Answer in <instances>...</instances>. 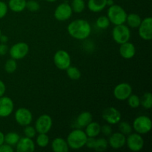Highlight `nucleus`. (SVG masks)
<instances>
[{
    "label": "nucleus",
    "instance_id": "obj_1",
    "mask_svg": "<svg viewBox=\"0 0 152 152\" xmlns=\"http://www.w3.org/2000/svg\"><path fill=\"white\" fill-rule=\"evenodd\" d=\"M68 34L77 40H85L91 34V26L87 20L77 19L72 21L67 27Z\"/></svg>",
    "mask_w": 152,
    "mask_h": 152
},
{
    "label": "nucleus",
    "instance_id": "obj_2",
    "mask_svg": "<svg viewBox=\"0 0 152 152\" xmlns=\"http://www.w3.org/2000/svg\"><path fill=\"white\" fill-rule=\"evenodd\" d=\"M87 138L88 137L85 131L80 129H76L70 132L67 137L66 141L69 148L78 150L86 145Z\"/></svg>",
    "mask_w": 152,
    "mask_h": 152
},
{
    "label": "nucleus",
    "instance_id": "obj_3",
    "mask_svg": "<svg viewBox=\"0 0 152 152\" xmlns=\"http://www.w3.org/2000/svg\"><path fill=\"white\" fill-rule=\"evenodd\" d=\"M128 13L122 6L119 4H113L110 6L107 11V16L110 22L114 25L126 23Z\"/></svg>",
    "mask_w": 152,
    "mask_h": 152
},
{
    "label": "nucleus",
    "instance_id": "obj_4",
    "mask_svg": "<svg viewBox=\"0 0 152 152\" xmlns=\"http://www.w3.org/2000/svg\"><path fill=\"white\" fill-rule=\"evenodd\" d=\"M112 37L114 41L119 45L129 42L131 38L130 28L125 24L115 25L112 30Z\"/></svg>",
    "mask_w": 152,
    "mask_h": 152
},
{
    "label": "nucleus",
    "instance_id": "obj_5",
    "mask_svg": "<svg viewBox=\"0 0 152 152\" xmlns=\"http://www.w3.org/2000/svg\"><path fill=\"white\" fill-rule=\"evenodd\" d=\"M132 128L136 133L140 134H146L152 128V121L151 118L147 116H139L134 119L132 124Z\"/></svg>",
    "mask_w": 152,
    "mask_h": 152
},
{
    "label": "nucleus",
    "instance_id": "obj_6",
    "mask_svg": "<svg viewBox=\"0 0 152 152\" xmlns=\"http://www.w3.org/2000/svg\"><path fill=\"white\" fill-rule=\"evenodd\" d=\"M53 63L59 70H66L71 64V58L69 53L65 50H59L54 53Z\"/></svg>",
    "mask_w": 152,
    "mask_h": 152
},
{
    "label": "nucleus",
    "instance_id": "obj_7",
    "mask_svg": "<svg viewBox=\"0 0 152 152\" xmlns=\"http://www.w3.org/2000/svg\"><path fill=\"white\" fill-rule=\"evenodd\" d=\"M10 56L15 60L24 59L29 53V45L26 42H20L13 45L8 50Z\"/></svg>",
    "mask_w": 152,
    "mask_h": 152
},
{
    "label": "nucleus",
    "instance_id": "obj_8",
    "mask_svg": "<svg viewBox=\"0 0 152 152\" xmlns=\"http://www.w3.org/2000/svg\"><path fill=\"white\" fill-rule=\"evenodd\" d=\"M53 126V120L48 114H42L35 122L36 131L38 134H48Z\"/></svg>",
    "mask_w": 152,
    "mask_h": 152
},
{
    "label": "nucleus",
    "instance_id": "obj_9",
    "mask_svg": "<svg viewBox=\"0 0 152 152\" xmlns=\"http://www.w3.org/2000/svg\"><path fill=\"white\" fill-rule=\"evenodd\" d=\"M126 145L132 151H140L144 147V140L142 135L140 134L131 133L126 137Z\"/></svg>",
    "mask_w": 152,
    "mask_h": 152
},
{
    "label": "nucleus",
    "instance_id": "obj_10",
    "mask_svg": "<svg viewBox=\"0 0 152 152\" xmlns=\"http://www.w3.org/2000/svg\"><path fill=\"white\" fill-rule=\"evenodd\" d=\"M72 13L73 10L71 7V4L67 2H63L59 4L56 7L53 16L57 21L64 22V21L69 19L72 16Z\"/></svg>",
    "mask_w": 152,
    "mask_h": 152
},
{
    "label": "nucleus",
    "instance_id": "obj_11",
    "mask_svg": "<svg viewBox=\"0 0 152 152\" xmlns=\"http://www.w3.org/2000/svg\"><path fill=\"white\" fill-rule=\"evenodd\" d=\"M132 91L133 89L130 84L127 83H122L115 86L113 94L117 100L124 101L127 100L129 96L132 94Z\"/></svg>",
    "mask_w": 152,
    "mask_h": 152
},
{
    "label": "nucleus",
    "instance_id": "obj_12",
    "mask_svg": "<svg viewBox=\"0 0 152 152\" xmlns=\"http://www.w3.org/2000/svg\"><path fill=\"white\" fill-rule=\"evenodd\" d=\"M15 120L21 126H26L31 125L33 121V114L31 111L27 108H19L14 114Z\"/></svg>",
    "mask_w": 152,
    "mask_h": 152
},
{
    "label": "nucleus",
    "instance_id": "obj_13",
    "mask_svg": "<svg viewBox=\"0 0 152 152\" xmlns=\"http://www.w3.org/2000/svg\"><path fill=\"white\" fill-rule=\"evenodd\" d=\"M138 34L140 38L145 41H150L152 39V18L148 17L142 19L138 27Z\"/></svg>",
    "mask_w": 152,
    "mask_h": 152
},
{
    "label": "nucleus",
    "instance_id": "obj_14",
    "mask_svg": "<svg viewBox=\"0 0 152 152\" xmlns=\"http://www.w3.org/2000/svg\"><path fill=\"white\" fill-rule=\"evenodd\" d=\"M102 119L109 125H115L121 121L122 115L120 111L114 107L105 108L102 114Z\"/></svg>",
    "mask_w": 152,
    "mask_h": 152
},
{
    "label": "nucleus",
    "instance_id": "obj_15",
    "mask_svg": "<svg viewBox=\"0 0 152 152\" xmlns=\"http://www.w3.org/2000/svg\"><path fill=\"white\" fill-rule=\"evenodd\" d=\"M14 103L9 96H2L0 97V117H7L13 113Z\"/></svg>",
    "mask_w": 152,
    "mask_h": 152
},
{
    "label": "nucleus",
    "instance_id": "obj_16",
    "mask_svg": "<svg viewBox=\"0 0 152 152\" xmlns=\"http://www.w3.org/2000/svg\"><path fill=\"white\" fill-rule=\"evenodd\" d=\"M108 146L114 149H120L126 145V136L120 132L111 134L108 140Z\"/></svg>",
    "mask_w": 152,
    "mask_h": 152
},
{
    "label": "nucleus",
    "instance_id": "obj_17",
    "mask_svg": "<svg viewBox=\"0 0 152 152\" xmlns=\"http://www.w3.org/2000/svg\"><path fill=\"white\" fill-rule=\"evenodd\" d=\"M36 145L31 138L24 137H20L16 145V150L17 152H33L35 151Z\"/></svg>",
    "mask_w": 152,
    "mask_h": 152
},
{
    "label": "nucleus",
    "instance_id": "obj_18",
    "mask_svg": "<svg viewBox=\"0 0 152 152\" xmlns=\"http://www.w3.org/2000/svg\"><path fill=\"white\" fill-rule=\"evenodd\" d=\"M119 53L121 57L125 59H131L136 54V48L134 45L130 42H126L120 45Z\"/></svg>",
    "mask_w": 152,
    "mask_h": 152
},
{
    "label": "nucleus",
    "instance_id": "obj_19",
    "mask_svg": "<svg viewBox=\"0 0 152 152\" xmlns=\"http://www.w3.org/2000/svg\"><path fill=\"white\" fill-rule=\"evenodd\" d=\"M51 148L54 152H68L69 150L66 140L62 137H56L53 140Z\"/></svg>",
    "mask_w": 152,
    "mask_h": 152
},
{
    "label": "nucleus",
    "instance_id": "obj_20",
    "mask_svg": "<svg viewBox=\"0 0 152 152\" xmlns=\"http://www.w3.org/2000/svg\"><path fill=\"white\" fill-rule=\"evenodd\" d=\"M93 121V115L89 111H83L77 117L76 123L79 128H86L91 122Z\"/></svg>",
    "mask_w": 152,
    "mask_h": 152
},
{
    "label": "nucleus",
    "instance_id": "obj_21",
    "mask_svg": "<svg viewBox=\"0 0 152 152\" xmlns=\"http://www.w3.org/2000/svg\"><path fill=\"white\" fill-rule=\"evenodd\" d=\"M107 0H88V8L93 13H99L102 11L106 7Z\"/></svg>",
    "mask_w": 152,
    "mask_h": 152
},
{
    "label": "nucleus",
    "instance_id": "obj_22",
    "mask_svg": "<svg viewBox=\"0 0 152 152\" xmlns=\"http://www.w3.org/2000/svg\"><path fill=\"white\" fill-rule=\"evenodd\" d=\"M101 126L96 122H91L86 127L85 132L88 137H96L100 134Z\"/></svg>",
    "mask_w": 152,
    "mask_h": 152
},
{
    "label": "nucleus",
    "instance_id": "obj_23",
    "mask_svg": "<svg viewBox=\"0 0 152 152\" xmlns=\"http://www.w3.org/2000/svg\"><path fill=\"white\" fill-rule=\"evenodd\" d=\"M26 0H9L8 8L15 13H20L26 8Z\"/></svg>",
    "mask_w": 152,
    "mask_h": 152
},
{
    "label": "nucleus",
    "instance_id": "obj_24",
    "mask_svg": "<svg viewBox=\"0 0 152 152\" xmlns=\"http://www.w3.org/2000/svg\"><path fill=\"white\" fill-rule=\"evenodd\" d=\"M142 22L140 16L137 13H132L127 15L126 22L127 23L128 27L131 28H138Z\"/></svg>",
    "mask_w": 152,
    "mask_h": 152
},
{
    "label": "nucleus",
    "instance_id": "obj_25",
    "mask_svg": "<svg viewBox=\"0 0 152 152\" xmlns=\"http://www.w3.org/2000/svg\"><path fill=\"white\" fill-rule=\"evenodd\" d=\"M20 139L19 134L16 132H8L4 135V142L10 145H16Z\"/></svg>",
    "mask_w": 152,
    "mask_h": 152
},
{
    "label": "nucleus",
    "instance_id": "obj_26",
    "mask_svg": "<svg viewBox=\"0 0 152 152\" xmlns=\"http://www.w3.org/2000/svg\"><path fill=\"white\" fill-rule=\"evenodd\" d=\"M71 7L73 12L80 13L86 9V1L85 0H72Z\"/></svg>",
    "mask_w": 152,
    "mask_h": 152
},
{
    "label": "nucleus",
    "instance_id": "obj_27",
    "mask_svg": "<svg viewBox=\"0 0 152 152\" xmlns=\"http://www.w3.org/2000/svg\"><path fill=\"white\" fill-rule=\"evenodd\" d=\"M68 77L72 80H78L81 77V71L78 68L74 66H69L66 70Z\"/></svg>",
    "mask_w": 152,
    "mask_h": 152
},
{
    "label": "nucleus",
    "instance_id": "obj_28",
    "mask_svg": "<svg viewBox=\"0 0 152 152\" xmlns=\"http://www.w3.org/2000/svg\"><path fill=\"white\" fill-rule=\"evenodd\" d=\"M140 105L145 109H151L152 107V94L150 92L144 94L140 98Z\"/></svg>",
    "mask_w": 152,
    "mask_h": 152
},
{
    "label": "nucleus",
    "instance_id": "obj_29",
    "mask_svg": "<svg viewBox=\"0 0 152 152\" xmlns=\"http://www.w3.org/2000/svg\"><path fill=\"white\" fill-rule=\"evenodd\" d=\"M108 140L105 138H98L96 139V142L94 149L98 152H103L108 148Z\"/></svg>",
    "mask_w": 152,
    "mask_h": 152
},
{
    "label": "nucleus",
    "instance_id": "obj_30",
    "mask_svg": "<svg viewBox=\"0 0 152 152\" xmlns=\"http://www.w3.org/2000/svg\"><path fill=\"white\" fill-rule=\"evenodd\" d=\"M50 139L47 134H39L36 139V143L40 148H45L48 145Z\"/></svg>",
    "mask_w": 152,
    "mask_h": 152
},
{
    "label": "nucleus",
    "instance_id": "obj_31",
    "mask_svg": "<svg viewBox=\"0 0 152 152\" xmlns=\"http://www.w3.org/2000/svg\"><path fill=\"white\" fill-rule=\"evenodd\" d=\"M118 128L120 133L126 135V136H128V135L130 134L131 133H132V131H133L132 126H131V125L126 121L119 122Z\"/></svg>",
    "mask_w": 152,
    "mask_h": 152
},
{
    "label": "nucleus",
    "instance_id": "obj_32",
    "mask_svg": "<svg viewBox=\"0 0 152 152\" xmlns=\"http://www.w3.org/2000/svg\"><path fill=\"white\" fill-rule=\"evenodd\" d=\"M17 69V63H16V60L13 59H9L6 61L5 64H4V71L7 73V74H13Z\"/></svg>",
    "mask_w": 152,
    "mask_h": 152
},
{
    "label": "nucleus",
    "instance_id": "obj_33",
    "mask_svg": "<svg viewBox=\"0 0 152 152\" xmlns=\"http://www.w3.org/2000/svg\"><path fill=\"white\" fill-rule=\"evenodd\" d=\"M110 24H111V22H110L109 19H108L107 16H99L96 20V27L100 28V29H107L109 27Z\"/></svg>",
    "mask_w": 152,
    "mask_h": 152
},
{
    "label": "nucleus",
    "instance_id": "obj_34",
    "mask_svg": "<svg viewBox=\"0 0 152 152\" xmlns=\"http://www.w3.org/2000/svg\"><path fill=\"white\" fill-rule=\"evenodd\" d=\"M128 105L132 108H137L140 106V97L136 94H131L127 99Z\"/></svg>",
    "mask_w": 152,
    "mask_h": 152
},
{
    "label": "nucleus",
    "instance_id": "obj_35",
    "mask_svg": "<svg viewBox=\"0 0 152 152\" xmlns=\"http://www.w3.org/2000/svg\"><path fill=\"white\" fill-rule=\"evenodd\" d=\"M26 8L31 12H37L39 10L40 5L36 0H29L26 2Z\"/></svg>",
    "mask_w": 152,
    "mask_h": 152
},
{
    "label": "nucleus",
    "instance_id": "obj_36",
    "mask_svg": "<svg viewBox=\"0 0 152 152\" xmlns=\"http://www.w3.org/2000/svg\"><path fill=\"white\" fill-rule=\"evenodd\" d=\"M37 133V131H36L35 128H34V126H30V125L25 126V129H24V134H25V136L27 137L33 139V138L36 137Z\"/></svg>",
    "mask_w": 152,
    "mask_h": 152
},
{
    "label": "nucleus",
    "instance_id": "obj_37",
    "mask_svg": "<svg viewBox=\"0 0 152 152\" xmlns=\"http://www.w3.org/2000/svg\"><path fill=\"white\" fill-rule=\"evenodd\" d=\"M8 11V6L4 1H0V19H3L7 15Z\"/></svg>",
    "mask_w": 152,
    "mask_h": 152
},
{
    "label": "nucleus",
    "instance_id": "obj_38",
    "mask_svg": "<svg viewBox=\"0 0 152 152\" xmlns=\"http://www.w3.org/2000/svg\"><path fill=\"white\" fill-rule=\"evenodd\" d=\"M100 133H102L105 136H110L112 134V128L109 124L104 125V126H101Z\"/></svg>",
    "mask_w": 152,
    "mask_h": 152
},
{
    "label": "nucleus",
    "instance_id": "obj_39",
    "mask_svg": "<svg viewBox=\"0 0 152 152\" xmlns=\"http://www.w3.org/2000/svg\"><path fill=\"white\" fill-rule=\"evenodd\" d=\"M95 142H96V137H88L87 140H86V145L87 148H90V149H94L95 145Z\"/></svg>",
    "mask_w": 152,
    "mask_h": 152
},
{
    "label": "nucleus",
    "instance_id": "obj_40",
    "mask_svg": "<svg viewBox=\"0 0 152 152\" xmlns=\"http://www.w3.org/2000/svg\"><path fill=\"white\" fill-rule=\"evenodd\" d=\"M14 149H13L12 145H8L7 143H3L2 145H0V152H13Z\"/></svg>",
    "mask_w": 152,
    "mask_h": 152
},
{
    "label": "nucleus",
    "instance_id": "obj_41",
    "mask_svg": "<svg viewBox=\"0 0 152 152\" xmlns=\"http://www.w3.org/2000/svg\"><path fill=\"white\" fill-rule=\"evenodd\" d=\"M8 46L4 43H0V56H4L8 52Z\"/></svg>",
    "mask_w": 152,
    "mask_h": 152
},
{
    "label": "nucleus",
    "instance_id": "obj_42",
    "mask_svg": "<svg viewBox=\"0 0 152 152\" xmlns=\"http://www.w3.org/2000/svg\"><path fill=\"white\" fill-rule=\"evenodd\" d=\"M6 91V86L2 80H0V97L4 96Z\"/></svg>",
    "mask_w": 152,
    "mask_h": 152
},
{
    "label": "nucleus",
    "instance_id": "obj_43",
    "mask_svg": "<svg viewBox=\"0 0 152 152\" xmlns=\"http://www.w3.org/2000/svg\"><path fill=\"white\" fill-rule=\"evenodd\" d=\"M7 42H8V37L6 35H2V34H1V35L0 36V42L6 44Z\"/></svg>",
    "mask_w": 152,
    "mask_h": 152
},
{
    "label": "nucleus",
    "instance_id": "obj_44",
    "mask_svg": "<svg viewBox=\"0 0 152 152\" xmlns=\"http://www.w3.org/2000/svg\"><path fill=\"white\" fill-rule=\"evenodd\" d=\"M4 143V134L1 132H0V145Z\"/></svg>",
    "mask_w": 152,
    "mask_h": 152
},
{
    "label": "nucleus",
    "instance_id": "obj_45",
    "mask_svg": "<svg viewBox=\"0 0 152 152\" xmlns=\"http://www.w3.org/2000/svg\"><path fill=\"white\" fill-rule=\"evenodd\" d=\"M114 4V0H107V1H106V5L108 6V7L113 5Z\"/></svg>",
    "mask_w": 152,
    "mask_h": 152
},
{
    "label": "nucleus",
    "instance_id": "obj_46",
    "mask_svg": "<svg viewBox=\"0 0 152 152\" xmlns=\"http://www.w3.org/2000/svg\"><path fill=\"white\" fill-rule=\"evenodd\" d=\"M45 1H48V2H54L56 0H45Z\"/></svg>",
    "mask_w": 152,
    "mask_h": 152
},
{
    "label": "nucleus",
    "instance_id": "obj_47",
    "mask_svg": "<svg viewBox=\"0 0 152 152\" xmlns=\"http://www.w3.org/2000/svg\"><path fill=\"white\" fill-rule=\"evenodd\" d=\"M1 35V29H0V36Z\"/></svg>",
    "mask_w": 152,
    "mask_h": 152
}]
</instances>
